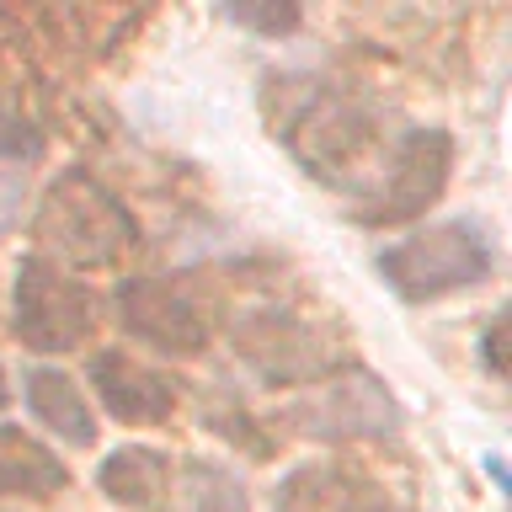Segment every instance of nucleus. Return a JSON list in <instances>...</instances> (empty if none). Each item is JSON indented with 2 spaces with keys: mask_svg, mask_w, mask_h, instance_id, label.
I'll return each instance as SVG.
<instances>
[{
  "mask_svg": "<svg viewBox=\"0 0 512 512\" xmlns=\"http://www.w3.org/2000/svg\"><path fill=\"white\" fill-rule=\"evenodd\" d=\"M38 246L70 267H107L134 246V219L112 192L86 171H64L43 192L38 208Z\"/></svg>",
  "mask_w": 512,
  "mask_h": 512,
  "instance_id": "1",
  "label": "nucleus"
},
{
  "mask_svg": "<svg viewBox=\"0 0 512 512\" xmlns=\"http://www.w3.org/2000/svg\"><path fill=\"white\" fill-rule=\"evenodd\" d=\"M491 240L480 224L470 219H448V224H427L411 240H400L379 256L384 283L400 299H438L454 288H475L491 278Z\"/></svg>",
  "mask_w": 512,
  "mask_h": 512,
  "instance_id": "2",
  "label": "nucleus"
},
{
  "mask_svg": "<svg viewBox=\"0 0 512 512\" xmlns=\"http://www.w3.org/2000/svg\"><path fill=\"white\" fill-rule=\"evenodd\" d=\"M91 288L75 283L64 267L32 256L16 278V336L38 352H70L91 336Z\"/></svg>",
  "mask_w": 512,
  "mask_h": 512,
  "instance_id": "3",
  "label": "nucleus"
},
{
  "mask_svg": "<svg viewBox=\"0 0 512 512\" xmlns=\"http://www.w3.org/2000/svg\"><path fill=\"white\" fill-rule=\"evenodd\" d=\"M448 160H454V144H448L443 128H411L406 139L395 144V160L384 171L379 192L363 203V224H395V219H416L438 203V192L448 182Z\"/></svg>",
  "mask_w": 512,
  "mask_h": 512,
  "instance_id": "4",
  "label": "nucleus"
},
{
  "mask_svg": "<svg viewBox=\"0 0 512 512\" xmlns=\"http://www.w3.org/2000/svg\"><path fill=\"white\" fill-rule=\"evenodd\" d=\"M118 315L123 331L150 342L155 352H176V358H192L208 342V320L198 310V299L187 294L182 283L166 278H134L118 288Z\"/></svg>",
  "mask_w": 512,
  "mask_h": 512,
  "instance_id": "5",
  "label": "nucleus"
},
{
  "mask_svg": "<svg viewBox=\"0 0 512 512\" xmlns=\"http://www.w3.org/2000/svg\"><path fill=\"white\" fill-rule=\"evenodd\" d=\"M272 512H390V496L347 464H299L278 480Z\"/></svg>",
  "mask_w": 512,
  "mask_h": 512,
  "instance_id": "6",
  "label": "nucleus"
},
{
  "mask_svg": "<svg viewBox=\"0 0 512 512\" xmlns=\"http://www.w3.org/2000/svg\"><path fill=\"white\" fill-rule=\"evenodd\" d=\"M299 422L315 438H342V432H390L395 406L368 374H347L320 384L310 400H299Z\"/></svg>",
  "mask_w": 512,
  "mask_h": 512,
  "instance_id": "7",
  "label": "nucleus"
},
{
  "mask_svg": "<svg viewBox=\"0 0 512 512\" xmlns=\"http://www.w3.org/2000/svg\"><path fill=\"white\" fill-rule=\"evenodd\" d=\"M91 384L102 395V406L118 416V422H166L171 406H176V384L155 368L134 363L128 352H96L91 358Z\"/></svg>",
  "mask_w": 512,
  "mask_h": 512,
  "instance_id": "8",
  "label": "nucleus"
},
{
  "mask_svg": "<svg viewBox=\"0 0 512 512\" xmlns=\"http://www.w3.org/2000/svg\"><path fill=\"white\" fill-rule=\"evenodd\" d=\"M368 144V118L347 107L342 96H320V102L299 118V150L310 166H347Z\"/></svg>",
  "mask_w": 512,
  "mask_h": 512,
  "instance_id": "9",
  "label": "nucleus"
},
{
  "mask_svg": "<svg viewBox=\"0 0 512 512\" xmlns=\"http://www.w3.org/2000/svg\"><path fill=\"white\" fill-rule=\"evenodd\" d=\"M240 347H246V358L262 368V374H272V379H310L315 368L326 363V352L304 342L299 320H283V315L251 320V326L240 331Z\"/></svg>",
  "mask_w": 512,
  "mask_h": 512,
  "instance_id": "10",
  "label": "nucleus"
},
{
  "mask_svg": "<svg viewBox=\"0 0 512 512\" xmlns=\"http://www.w3.org/2000/svg\"><path fill=\"white\" fill-rule=\"evenodd\" d=\"M96 480H102V491L112 502H123L134 512H155V507H166V491H171V459L155 454V448L128 443L118 454H107Z\"/></svg>",
  "mask_w": 512,
  "mask_h": 512,
  "instance_id": "11",
  "label": "nucleus"
},
{
  "mask_svg": "<svg viewBox=\"0 0 512 512\" xmlns=\"http://www.w3.org/2000/svg\"><path fill=\"white\" fill-rule=\"evenodd\" d=\"M70 470L48 454V448L22 427H0V496H27V502H43V496L64 491Z\"/></svg>",
  "mask_w": 512,
  "mask_h": 512,
  "instance_id": "12",
  "label": "nucleus"
},
{
  "mask_svg": "<svg viewBox=\"0 0 512 512\" xmlns=\"http://www.w3.org/2000/svg\"><path fill=\"white\" fill-rule=\"evenodd\" d=\"M27 400H32L38 422L54 432V438L75 443V448L96 443V416H91L86 395L75 390L70 374H59V368H32L27 374Z\"/></svg>",
  "mask_w": 512,
  "mask_h": 512,
  "instance_id": "13",
  "label": "nucleus"
},
{
  "mask_svg": "<svg viewBox=\"0 0 512 512\" xmlns=\"http://www.w3.org/2000/svg\"><path fill=\"white\" fill-rule=\"evenodd\" d=\"M176 512H246V491L235 486L230 470H214V464H182L171 491Z\"/></svg>",
  "mask_w": 512,
  "mask_h": 512,
  "instance_id": "14",
  "label": "nucleus"
},
{
  "mask_svg": "<svg viewBox=\"0 0 512 512\" xmlns=\"http://www.w3.org/2000/svg\"><path fill=\"white\" fill-rule=\"evenodd\" d=\"M240 22H251V27H299V11L294 6H283V11H235Z\"/></svg>",
  "mask_w": 512,
  "mask_h": 512,
  "instance_id": "15",
  "label": "nucleus"
},
{
  "mask_svg": "<svg viewBox=\"0 0 512 512\" xmlns=\"http://www.w3.org/2000/svg\"><path fill=\"white\" fill-rule=\"evenodd\" d=\"M502 326H507V320L496 315L491 331H486V368H491V374H507V368H502Z\"/></svg>",
  "mask_w": 512,
  "mask_h": 512,
  "instance_id": "16",
  "label": "nucleus"
},
{
  "mask_svg": "<svg viewBox=\"0 0 512 512\" xmlns=\"http://www.w3.org/2000/svg\"><path fill=\"white\" fill-rule=\"evenodd\" d=\"M0 406H6V374H0Z\"/></svg>",
  "mask_w": 512,
  "mask_h": 512,
  "instance_id": "17",
  "label": "nucleus"
}]
</instances>
